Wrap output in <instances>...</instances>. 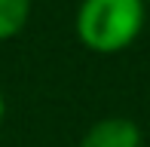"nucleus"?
Here are the masks:
<instances>
[{
  "mask_svg": "<svg viewBox=\"0 0 150 147\" xmlns=\"http://www.w3.org/2000/svg\"><path fill=\"white\" fill-rule=\"evenodd\" d=\"M144 28V0H83L77 9V37L98 55H117Z\"/></svg>",
  "mask_w": 150,
  "mask_h": 147,
  "instance_id": "f257e3e1",
  "label": "nucleus"
},
{
  "mask_svg": "<svg viewBox=\"0 0 150 147\" xmlns=\"http://www.w3.org/2000/svg\"><path fill=\"white\" fill-rule=\"evenodd\" d=\"M77 147H141V129L129 117H104L86 129Z\"/></svg>",
  "mask_w": 150,
  "mask_h": 147,
  "instance_id": "f03ea898",
  "label": "nucleus"
},
{
  "mask_svg": "<svg viewBox=\"0 0 150 147\" xmlns=\"http://www.w3.org/2000/svg\"><path fill=\"white\" fill-rule=\"evenodd\" d=\"M31 18V0H0V40L22 34Z\"/></svg>",
  "mask_w": 150,
  "mask_h": 147,
  "instance_id": "7ed1b4c3",
  "label": "nucleus"
},
{
  "mask_svg": "<svg viewBox=\"0 0 150 147\" xmlns=\"http://www.w3.org/2000/svg\"><path fill=\"white\" fill-rule=\"evenodd\" d=\"M3 117H6V98H3V92H0V123H3Z\"/></svg>",
  "mask_w": 150,
  "mask_h": 147,
  "instance_id": "20e7f679",
  "label": "nucleus"
}]
</instances>
